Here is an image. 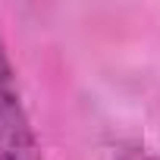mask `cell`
<instances>
[{"instance_id":"obj_1","label":"cell","mask_w":160,"mask_h":160,"mask_svg":"<svg viewBox=\"0 0 160 160\" xmlns=\"http://www.w3.org/2000/svg\"><path fill=\"white\" fill-rule=\"evenodd\" d=\"M0 160H44L3 38H0Z\"/></svg>"},{"instance_id":"obj_2","label":"cell","mask_w":160,"mask_h":160,"mask_svg":"<svg viewBox=\"0 0 160 160\" xmlns=\"http://www.w3.org/2000/svg\"><path fill=\"white\" fill-rule=\"evenodd\" d=\"M144 160H160V157H144Z\"/></svg>"}]
</instances>
